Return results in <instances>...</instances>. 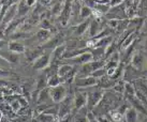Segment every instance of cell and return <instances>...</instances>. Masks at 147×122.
<instances>
[{"instance_id":"obj_42","label":"cell","mask_w":147,"mask_h":122,"mask_svg":"<svg viewBox=\"0 0 147 122\" xmlns=\"http://www.w3.org/2000/svg\"><path fill=\"white\" fill-rule=\"evenodd\" d=\"M1 14H2V3H0V18H1Z\"/></svg>"},{"instance_id":"obj_8","label":"cell","mask_w":147,"mask_h":122,"mask_svg":"<svg viewBox=\"0 0 147 122\" xmlns=\"http://www.w3.org/2000/svg\"><path fill=\"white\" fill-rule=\"evenodd\" d=\"M70 60H71V62H73V63L84 65L86 63H89L91 61H94V54L90 53V52H85V53L81 54L78 57L72 58Z\"/></svg>"},{"instance_id":"obj_22","label":"cell","mask_w":147,"mask_h":122,"mask_svg":"<svg viewBox=\"0 0 147 122\" xmlns=\"http://www.w3.org/2000/svg\"><path fill=\"white\" fill-rule=\"evenodd\" d=\"M36 37L40 42H46L51 39V31L47 29H40L36 34Z\"/></svg>"},{"instance_id":"obj_2","label":"cell","mask_w":147,"mask_h":122,"mask_svg":"<svg viewBox=\"0 0 147 122\" xmlns=\"http://www.w3.org/2000/svg\"><path fill=\"white\" fill-rule=\"evenodd\" d=\"M74 85L78 88H89L98 85V79L94 76H85V77H76L74 79Z\"/></svg>"},{"instance_id":"obj_27","label":"cell","mask_w":147,"mask_h":122,"mask_svg":"<svg viewBox=\"0 0 147 122\" xmlns=\"http://www.w3.org/2000/svg\"><path fill=\"white\" fill-rule=\"evenodd\" d=\"M125 93H126V97L135 95L136 94V90H135L134 85H132L130 82H125Z\"/></svg>"},{"instance_id":"obj_7","label":"cell","mask_w":147,"mask_h":122,"mask_svg":"<svg viewBox=\"0 0 147 122\" xmlns=\"http://www.w3.org/2000/svg\"><path fill=\"white\" fill-rule=\"evenodd\" d=\"M51 64V55L49 54H42L40 57L33 61L32 66L34 70H44Z\"/></svg>"},{"instance_id":"obj_23","label":"cell","mask_w":147,"mask_h":122,"mask_svg":"<svg viewBox=\"0 0 147 122\" xmlns=\"http://www.w3.org/2000/svg\"><path fill=\"white\" fill-rule=\"evenodd\" d=\"M143 61H144L143 56L140 53H135L134 55L132 56L131 63H132V65H133L134 68H136V69H141V66L143 65Z\"/></svg>"},{"instance_id":"obj_13","label":"cell","mask_w":147,"mask_h":122,"mask_svg":"<svg viewBox=\"0 0 147 122\" xmlns=\"http://www.w3.org/2000/svg\"><path fill=\"white\" fill-rule=\"evenodd\" d=\"M65 49H67V46L65 44H61L57 46L56 48H54L53 53L51 55V62L52 61H56L58 59H60V58H63V54H65Z\"/></svg>"},{"instance_id":"obj_39","label":"cell","mask_w":147,"mask_h":122,"mask_svg":"<svg viewBox=\"0 0 147 122\" xmlns=\"http://www.w3.org/2000/svg\"><path fill=\"white\" fill-rule=\"evenodd\" d=\"M99 122H112L109 118H106V117H99L98 118Z\"/></svg>"},{"instance_id":"obj_24","label":"cell","mask_w":147,"mask_h":122,"mask_svg":"<svg viewBox=\"0 0 147 122\" xmlns=\"http://www.w3.org/2000/svg\"><path fill=\"white\" fill-rule=\"evenodd\" d=\"M100 32V27H99V24L97 19H94L92 21H90V26H89V33L90 37L96 38Z\"/></svg>"},{"instance_id":"obj_43","label":"cell","mask_w":147,"mask_h":122,"mask_svg":"<svg viewBox=\"0 0 147 122\" xmlns=\"http://www.w3.org/2000/svg\"><path fill=\"white\" fill-rule=\"evenodd\" d=\"M31 122H39L37 120V118H34V119H32V120H31Z\"/></svg>"},{"instance_id":"obj_12","label":"cell","mask_w":147,"mask_h":122,"mask_svg":"<svg viewBox=\"0 0 147 122\" xmlns=\"http://www.w3.org/2000/svg\"><path fill=\"white\" fill-rule=\"evenodd\" d=\"M123 118L127 122H138L139 121V111L133 107H128Z\"/></svg>"},{"instance_id":"obj_3","label":"cell","mask_w":147,"mask_h":122,"mask_svg":"<svg viewBox=\"0 0 147 122\" xmlns=\"http://www.w3.org/2000/svg\"><path fill=\"white\" fill-rule=\"evenodd\" d=\"M72 7H73V3H72V0H67L63 4V8H62V11L59 15V18H60V23H61L62 26H67L68 21L70 19V16L72 14Z\"/></svg>"},{"instance_id":"obj_17","label":"cell","mask_w":147,"mask_h":122,"mask_svg":"<svg viewBox=\"0 0 147 122\" xmlns=\"http://www.w3.org/2000/svg\"><path fill=\"white\" fill-rule=\"evenodd\" d=\"M73 69H74V66L72 64H61L57 70L58 76L61 77V79H62V78H65Z\"/></svg>"},{"instance_id":"obj_33","label":"cell","mask_w":147,"mask_h":122,"mask_svg":"<svg viewBox=\"0 0 147 122\" xmlns=\"http://www.w3.org/2000/svg\"><path fill=\"white\" fill-rule=\"evenodd\" d=\"M86 117H87V120H88V122H99L98 118H96V117L94 116V114H92V113H90V111H88V113H87Z\"/></svg>"},{"instance_id":"obj_26","label":"cell","mask_w":147,"mask_h":122,"mask_svg":"<svg viewBox=\"0 0 147 122\" xmlns=\"http://www.w3.org/2000/svg\"><path fill=\"white\" fill-rule=\"evenodd\" d=\"M135 33L134 32H132L129 36V37L127 38L126 40L123 42V44H121V48L123 49H127V48H129L131 45H133V43H134V40H135Z\"/></svg>"},{"instance_id":"obj_31","label":"cell","mask_w":147,"mask_h":122,"mask_svg":"<svg viewBox=\"0 0 147 122\" xmlns=\"http://www.w3.org/2000/svg\"><path fill=\"white\" fill-rule=\"evenodd\" d=\"M10 107H11V109H12L13 111H18V110L22 108L21 101H20L18 99H16V100H13V101L10 103Z\"/></svg>"},{"instance_id":"obj_30","label":"cell","mask_w":147,"mask_h":122,"mask_svg":"<svg viewBox=\"0 0 147 122\" xmlns=\"http://www.w3.org/2000/svg\"><path fill=\"white\" fill-rule=\"evenodd\" d=\"M41 56V50H39V49H34V50H31L29 55H27V59L30 61H34L36 59Z\"/></svg>"},{"instance_id":"obj_1","label":"cell","mask_w":147,"mask_h":122,"mask_svg":"<svg viewBox=\"0 0 147 122\" xmlns=\"http://www.w3.org/2000/svg\"><path fill=\"white\" fill-rule=\"evenodd\" d=\"M49 94H51V100L56 103L60 104L65 98H67V89L63 85H59L54 88H49Z\"/></svg>"},{"instance_id":"obj_11","label":"cell","mask_w":147,"mask_h":122,"mask_svg":"<svg viewBox=\"0 0 147 122\" xmlns=\"http://www.w3.org/2000/svg\"><path fill=\"white\" fill-rule=\"evenodd\" d=\"M0 56L3 57L10 64H12V63H18V61H20V55L15 53H12V52H10L9 49H8V52H5L3 49L0 50Z\"/></svg>"},{"instance_id":"obj_38","label":"cell","mask_w":147,"mask_h":122,"mask_svg":"<svg viewBox=\"0 0 147 122\" xmlns=\"http://www.w3.org/2000/svg\"><path fill=\"white\" fill-rule=\"evenodd\" d=\"M123 2V0H112L111 1V7H116V5H118L119 3H121Z\"/></svg>"},{"instance_id":"obj_41","label":"cell","mask_w":147,"mask_h":122,"mask_svg":"<svg viewBox=\"0 0 147 122\" xmlns=\"http://www.w3.org/2000/svg\"><path fill=\"white\" fill-rule=\"evenodd\" d=\"M10 1H11L12 4H17V3H20L22 0H10Z\"/></svg>"},{"instance_id":"obj_6","label":"cell","mask_w":147,"mask_h":122,"mask_svg":"<svg viewBox=\"0 0 147 122\" xmlns=\"http://www.w3.org/2000/svg\"><path fill=\"white\" fill-rule=\"evenodd\" d=\"M72 104H73V101L68 98V97L60 103L59 113H58V119H63L69 116L70 111L72 109Z\"/></svg>"},{"instance_id":"obj_45","label":"cell","mask_w":147,"mask_h":122,"mask_svg":"<svg viewBox=\"0 0 147 122\" xmlns=\"http://www.w3.org/2000/svg\"><path fill=\"white\" fill-rule=\"evenodd\" d=\"M2 1H3V0H0V3H1V2H2Z\"/></svg>"},{"instance_id":"obj_36","label":"cell","mask_w":147,"mask_h":122,"mask_svg":"<svg viewBox=\"0 0 147 122\" xmlns=\"http://www.w3.org/2000/svg\"><path fill=\"white\" fill-rule=\"evenodd\" d=\"M109 25H110L111 27H113V28H116V27L118 26V20H114V19L110 20Z\"/></svg>"},{"instance_id":"obj_25","label":"cell","mask_w":147,"mask_h":122,"mask_svg":"<svg viewBox=\"0 0 147 122\" xmlns=\"http://www.w3.org/2000/svg\"><path fill=\"white\" fill-rule=\"evenodd\" d=\"M58 118H56L53 115H49V114H39L37 117V120L39 122H54L55 120H57Z\"/></svg>"},{"instance_id":"obj_19","label":"cell","mask_w":147,"mask_h":122,"mask_svg":"<svg viewBox=\"0 0 147 122\" xmlns=\"http://www.w3.org/2000/svg\"><path fill=\"white\" fill-rule=\"evenodd\" d=\"M61 82H62V79H61V77L58 76V74L51 75V76L47 78V87H49V88L57 87V86L61 85Z\"/></svg>"},{"instance_id":"obj_37","label":"cell","mask_w":147,"mask_h":122,"mask_svg":"<svg viewBox=\"0 0 147 122\" xmlns=\"http://www.w3.org/2000/svg\"><path fill=\"white\" fill-rule=\"evenodd\" d=\"M26 3L28 4L30 8H32V7H34L36 3H37V0H26Z\"/></svg>"},{"instance_id":"obj_46","label":"cell","mask_w":147,"mask_h":122,"mask_svg":"<svg viewBox=\"0 0 147 122\" xmlns=\"http://www.w3.org/2000/svg\"><path fill=\"white\" fill-rule=\"evenodd\" d=\"M113 122H114V121H113Z\"/></svg>"},{"instance_id":"obj_44","label":"cell","mask_w":147,"mask_h":122,"mask_svg":"<svg viewBox=\"0 0 147 122\" xmlns=\"http://www.w3.org/2000/svg\"><path fill=\"white\" fill-rule=\"evenodd\" d=\"M145 47L147 48V39H146V41H145Z\"/></svg>"},{"instance_id":"obj_40","label":"cell","mask_w":147,"mask_h":122,"mask_svg":"<svg viewBox=\"0 0 147 122\" xmlns=\"http://www.w3.org/2000/svg\"><path fill=\"white\" fill-rule=\"evenodd\" d=\"M141 7L147 10V0H142V1H141Z\"/></svg>"},{"instance_id":"obj_5","label":"cell","mask_w":147,"mask_h":122,"mask_svg":"<svg viewBox=\"0 0 147 122\" xmlns=\"http://www.w3.org/2000/svg\"><path fill=\"white\" fill-rule=\"evenodd\" d=\"M87 92H83V91H78L73 99V106L76 110L83 109L85 106H87Z\"/></svg>"},{"instance_id":"obj_10","label":"cell","mask_w":147,"mask_h":122,"mask_svg":"<svg viewBox=\"0 0 147 122\" xmlns=\"http://www.w3.org/2000/svg\"><path fill=\"white\" fill-rule=\"evenodd\" d=\"M8 49L10 52L18 54V55L24 54L26 52L24 44H22L21 42H18V41H10L8 43Z\"/></svg>"},{"instance_id":"obj_29","label":"cell","mask_w":147,"mask_h":122,"mask_svg":"<svg viewBox=\"0 0 147 122\" xmlns=\"http://www.w3.org/2000/svg\"><path fill=\"white\" fill-rule=\"evenodd\" d=\"M111 118L114 122H121L123 119V115L117 110H115V111H111Z\"/></svg>"},{"instance_id":"obj_15","label":"cell","mask_w":147,"mask_h":122,"mask_svg":"<svg viewBox=\"0 0 147 122\" xmlns=\"http://www.w3.org/2000/svg\"><path fill=\"white\" fill-rule=\"evenodd\" d=\"M134 87L138 92L142 93L147 98V80H145V79H139V80H136L134 82Z\"/></svg>"},{"instance_id":"obj_9","label":"cell","mask_w":147,"mask_h":122,"mask_svg":"<svg viewBox=\"0 0 147 122\" xmlns=\"http://www.w3.org/2000/svg\"><path fill=\"white\" fill-rule=\"evenodd\" d=\"M127 99L131 103V105H132L133 108H135L138 111H141L142 114H146V109L144 107V103L136 97V94L135 95H129V97H127Z\"/></svg>"},{"instance_id":"obj_16","label":"cell","mask_w":147,"mask_h":122,"mask_svg":"<svg viewBox=\"0 0 147 122\" xmlns=\"http://www.w3.org/2000/svg\"><path fill=\"white\" fill-rule=\"evenodd\" d=\"M94 14V10L90 8L89 5H82L81 8H80V17L82 18V19H88L91 15Z\"/></svg>"},{"instance_id":"obj_18","label":"cell","mask_w":147,"mask_h":122,"mask_svg":"<svg viewBox=\"0 0 147 122\" xmlns=\"http://www.w3.org/2000/svg\"><path fill=\"white\" fill-rule=\"evenodd\" d=\"M30 7L26 3V0H22L20 3H17V15L18 16H25L30 11Z\"/></svg>"},{"instance_id":"obj_4","label":"cell","mask_w":147,"mask_h":122,"mask_svg":"<svg viewBox=\"0 0 147 122\" xmlns=\"http://www.w3.org/2000/svg\"><path fill=\"white\" fill-rule=\"evenodd\" d=\"M87 107L89 109H92L94 106H97L100 103V101L103 98V91L102 90H97V91H91L87 93Z\"/></svg>"},{"instance_id":"obj_21","label":"cell","mask_w":147,"mask_h":122,"mask_svg":"<svg viewBox=\"0 0 147 122\" xmlns=\"http://www.w3.org/2000/svg\"><path fill=\"white\" fill-rule=\"evenodd\" d=\"M49 99H51L49 88V89L44 88V89H42V90H40V91H39V94H38V102H39V103H41V104H43V103H46Z\"/></svg>"},{"instance_id":"obj_28","label":"cell","mask_w":147,"mask_h":122,"mask_svg":"<svg viewBox=\"0 0 147 122\" xmlns=\"http://www.w3.org/2000/svg\"><path fill=\"white\" fill-rule=\"evenodd\" d=\"M105 75H107V71H106V69L105 68H101V69H98L97 71H94V73L91 74L90 76H94V78L100 79V78L104 77Z\"/></svg>"},{"instance_id":"obj_14","label":"cell","mask_w":147,"mask_h":122,"mask_svg":"<svg viewBox=\"0 0 147 122\" xmlns=\"http://www.w3.org/2000/svg\"><path fill=\"white\" fill-rule=\"evenodd\" d=\"M89 26H90V20L89 18L88 19H85L84 21H82L81 24H78L75 29H74V33L76 34V36H82L84 33L89 29Z\"/></svg>"},{"instance_id":"obj_34","label":"cell","mask_w":147,"mask_h":122,"mask_svg":"<svg viewBox=\"0 0 147 122\" xmlns=\"http://www.w3.org/2000/svg\"><path fill=\"white\" fill-rule=\"evenodd\" d=\"M10 63H9L8 61L5 60L3 57H1L0 56V68H4V66H7V65H9Z\"/></svg>"},{"instance_id":"obj_20","label":"cell","mask_w":147,"mask_h":122,"mask_svg":"<svg viewBox=\"0 0 147 122\" xmlns=\"http://www.w3.org/2000/svg\"><path fill=\"white\" fill-rule=\"evenodd\" d=\"M22 23H23V19L12 20L11 23H9V24L7 25V27H5V33L10 34V33L14 32L16 29H18V27H20V25H21Z\"/></svg>"},{"instance_id":"obj_32","label":"cell","mask_w":147,"mask_h":122,"mask_svg":"<svg viewBox=\"0 0 147 122\" xmlns=\"http://www.w3.org/2000/svg\"><path fill=\"white\" fill-rule=\"evenodd\" d=\"M121 71H123V69H121V66H119V65H118V68H117V69L115 70L114 74H113V75H112V76H111L110 78H111V79H113V80H117V79H118V78L120 77V75H121V73H123Z\"/></svg>"},{"instance_id":"obj_35","label":"cell","mask_w":147,"mask_h":122,"mask_svg":"<svg viewBox=\"0 0 147 122\" xmlns=\"http://www.w3.org/2000/svg\"><path fill=\"white\" fill-rule=\"evenodd\" d=\"M75 122H88V120H87V117H83V116H78V117H76V119H75Z\"/></svg>"}]
</instances>
